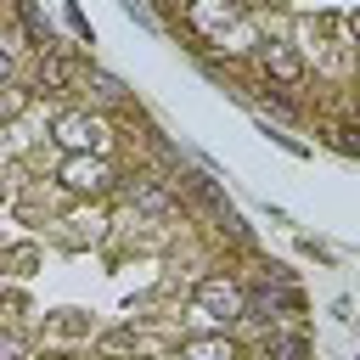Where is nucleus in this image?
<instances>
[{
  "instance_id": "nucleus-8",
  "label": "nucleus",
  "mask_w": 360,
  "mask_h": 360,
  "mask_svg": "<svg viewBox=\"0 0 360 360\" xmlns=\"http://www.w3.org/2000/svg\"><path fill=\"white\" fill-rule=\"evenodd\" d=\"M39 79H45V84H68V62H62V56H45Z\"/></svg>"
},
{
  "instance_id": "nucleus-3",
  "label": "nucleus",
  "mask_w": 360,
  "mask_h": 360,
  "mask_svg": "<svg viewBox=\"0 0 360 360\" xmlns=\"http://www.w3.org/2000/svg\"><path fill=\"white\" fill-rule=\"evenodd\" d=\"M259 62H264V73H276V79H298V73H304V62H298L292 45H264Z\"/></svg>"
},
{
  "instance_id": "nucleus-7",
  "label": "nucleus",
  "mask_w": 360,
  "mask_h": 360,
  "mask_svg": "<svg viewBox=\"0 0 360 360\" xmlns=\"http://www.w3.org/2000/svg\"><path fill=\"white\" fill-rule=\"evenodd\" d=\"M129 197H135L141 208H152V214H163V208H169V197H163V191H152V186H129Z\"/></svg>"
},
{
  "instance_id": "nucleus-4",
  "label": "nucleus",
  "mask_w": 360,
  "mask_h": 360,
  "mask_svg": "<svg viewBox=\"0 0 360 360\" xmlns=\"http://www.w3.org/2000/svg\"><path fill=\"white\" fill-rule=\"evenodd\" d=\"M62 180H68L73 191H101V186H107V163H84V158H73V163L62 169Z\"/></svg>"
},
{
  "instance_id": "nucleus-9",
  "label": "nucleus",
  "mask_w": 360,
  "mask_h": 360,
  "mask_svg": "<svg viewBox=\"0 0 360 360\" xmlns=\"http://www.w3.org/2000/svg\"><path fill=\"white\" fill-rule=\"evenodd\" d=\"M0 360H28V349H22V338H11V332H6V338H0Z\"/></svg>"
},
{
  "instance_id": "nucleus-2",
  "label": "nucleus",
  "mask_w": 360,
  "mask_h": 360,
  "mask_svg": "<svg viewBox=\"0 0 360 360\" xmlns=\"http://www.w3.org/2000/svg\"><path fill=\"white\" fill-rule=\"evenodd\" d=\"M197 304H202V309H214V315H225V321H231V315H242V292H236L231 281H202V287H197Z\"/></svg>"
},
{
  "instance_id": "nucleus-10",
  "label": "nucleus",
  "mask_w": 360,
  "mask_h": 360,
  "mask_svg": "<svg viewBox=\"0 0 360 360\" xmlns=\"http://www.w3.org/2000/svg\"><path fill=\"white\" fill-rule=\"evenodd\" d=\"M6 73H11V62H6V51H0V79H6Z\"/></svg>"
},
{
  "instance_id": "nucleus-6",
  "label": "nucleus",
  "mask_w": 360,
  "mask_h": 360,
  "mask_svg": "<svg viewBox=\"0 0 360 360\" xmlns=\"http://www.w3.org/2000/svg\"><path fill=\"white\" fill-rule=\"evenodd\" d=\"M186 360H236V349L225 338H191L186 343Z\"/></svg>"
},
{
  "instance_id": "nucleus-1",
  "label": "nucleus",
  "mask_w": 360,
  "mask_h": 360,
  "mask_svg": "<svg viewBox=\"0 0 360 360\" xmlns=\"http://www.w3.org/2000/svg\"><path fill=\"white\" fill-rule=\"evenodd\" d=\"M56 141H62L68 152H84V146H107V129H101V118H90V112H62V118H56Z\"/></svg>"
},
{
  "instance_id": "nucleus-5",
  "label": "nucleus",
  "mask_w": 360,
  "mask_h": 360,
  "mask_svg": "<svg viewBox=\"0 0 360 360\" xmlns=\"http://www.w3.org/2000/svg\"><path fill=\"white\" fill-rule=\"evenodd\" d=\"M231 17H236L231 0H191V28H202V34H214V28L231 22Z\"/></svg>"
}]
</instances>
